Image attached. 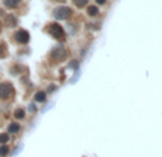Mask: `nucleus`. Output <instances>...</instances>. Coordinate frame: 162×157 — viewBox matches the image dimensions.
<instances>
[{
  "mask_svg": "<svg viewBox=\"0 0 162 157\" xmlns=\"http://www.w3.org/2000/svg\"><path fill=\"white\" fill-rule=\"evenodd\" d=\"M53 14L57 20H65V19H68V17L71 16V9H70V7H65V6H60V7H57V9L54 10Z\"/></svg>",
  "mask_w": 162,
  "mask_h": 157,
  "instance_id": "obj_2",
  "label": "nucleus"
},
{
  "mask_svg": "<svg viewBox=\"0 0 162 157\" xmlns=\"http://www.w3.org/2000/svg\"><path fill=\"white\" fill-rule=\"evenodd\" d=\"M3 54H4V47L0 45V56H3Z\"/></svg>",
  "mask_w": 162,
  "mask_h": 157,
  "instance_id": "obj_14",
  "label": "nucleus"
},
{
  "mask_svg": "<svg viewBox=\"0 0 162 157\" xmlns=\"http://www.w3.org/2000/svg\"><path fill=\"white\" fill-rule=\"evenodd\" d=\"M34 99H36V101H44V100H46V93H43V91L37 93Z\"/></svg>",
  "mask_w": 162,
  "mask_h": 157,
  "instance_id": "obj_9",
  "label": "nucleus"
},
{
  "mask_svg": "<svg viewBox=\"0 0 162 157\" xmlns=\"http://www.w3.org/2000/svg\"><path fill=\"white\" fill-rule=\"evenodd\" d=\"M7 140H9V136L7 134H0V143H7Z\"/></svg>",
  "mask_w": 162,
  "mask_h": 157,
  "instance_id": "obj_13",
  "label": "nucleus"
},
{
  "mask_svg": "<svg viewBox=\"0 0 162 157\" xmlns=\"http://www.w3.org/2000/svg\"><path fill=\"white\" fill-rule=\"evenodd\" d=\"M3 3H4V6H6V7H9V9H14V7H17V6H19L20 0H4Z\"/></svg>",
  "mask_w": 162,
  "mask_h": 157,
  "instance_id": "obj_6",
  "label": "nucleus"
},
{
  "mask_svg": "<svg viewBox=\"0 0 162 157\" xmlns=\"http://www.w3.org/2000/svg\"><path fill=\"white\" fill-rule=\"evenodd\" d=\"M87 1L88 0H74V4H76L77 7H84L87 4Z\"/></svg>",
  "mask_w": 162,
  "mask_h": 157,
  "instance_id": "obj_11",
  "label": "nucleus"
},
{
  "mask_svg": "<svg viewBox=\"0 0 162 157\" xmlns=\"http://www.w3.org/2000/svg\"><path fill=\"white\" fill-rule=\"evenodd\" d=\"M47 32L51 34L54 39H57V40H64V37H65L63 27H61L60 24H57V23L50 24V26H48V29H47Z\"/></svg>",
  "mask_w": 162,
  "mask_h": 157,
  "instance_id": "obj_1",
  "label": "nucleus"
},
{
  "mask_svg": "<svg viewBox=\"0 0 162 157\" xmlns=\"http://www.w3.org/2000/svg\"><path fill=\"white\" fill-rule=\"evenodd\" d=\"M19 129H20V126L17 123H11L10 126H9V132H10V133H17Z\"/></svg>",
  "mask_w": 162,
  "mask_h": 157,
  "instance_id": "obj_8",
  "label": "nucleus"
},
{
  "mask_svg": "<svg viewBox=\"0 0 162 157\" xmlns=\"http://www.w3.org/2000/svg\"><path fill=\"white\" fill-rule=\"evenodd\" d=\"M13 94V86L9 83H1L0 84V99H9Z\"/></svg>",
  "mask_w": 162,
  "mask_h": 157,
  "instance_id": "obj_4",
  "label": "nucleus"
},
{
  "mask_svg": "<svg viewBox=\"0 0 162 157\" xmlns=\"http://www.w3.org/2000/svg\"><path fill=\"white\" fill-rule=\"evenodd\" d=\"M0 29H1V26H0Z\"/></svg>",
  "mask_w": 162,
  "mask_h": 157,
  "instance_id": "obj_16",
  "label": "nucleus"
},
{
  "mask_svg": "<svg viewBox=\"0 0 162 157\" xmlns=\"http://www.w3.org/2000/svg\"><path fill=\"white\" fill-rule=\"evenodd\" d=\"M14 36H16V40H17L19 43H22V45H26V43L29 42V39H30V36H29V33H27L26 30H19Z\"/></svg>",
  "mask_w": 162,
  "mask_h": 157,
  "instance_id": "obj_5",
  "label": "nucleus"
},
{
  "mask_svg": "<svg viewBox=\"0 0 162 157\" xmlns=\"http://www.w3.org/2000/svg\"><path fill=\"white\" fill-rule=\"evenodd\" d=\"M87 11H88V14H90V16H97V14H98V7H97V6H90Z\"/></svg>",
  "mask_w": 162,
  "mask_h": 157,
  "instance_id": "obj_7",
  "label": "nucleus"
},
{
  "mask_svg": "<svg viewBox=\"0 0 162 157\" xmlns=\"http://www.w3.org/2000/svg\"><path fill=\"white\" fill-rule=\"evenodd\" d=\"M50 56H51V59H53V60H55V62H60V60L65 59V56H67V52H65V49L63 47V46H57V47H54L53 50H51Z\"/></svg>",
  "mask_w": 162,
  "mask_h": 157,
  "instance_id": "obj_3",
  "label": "nucleus"
},
{
  "mask_svg": "<svg viewBox=\"0 0 162 157\" xmlns=\"http://www.w3.org/2000/svg\"><path fill=\"white\" fill-rule=\"evenodd\" d=\"M95 1H97L98 4H104V3H105L107 0H95Z\"/></svg>",
  "mask_w": 162,
  "mask_h": 157,
  "instance_id": "obj_15",
  "label": "nucleus"
},
{
  "mask_svg": "<svg viewBox=\"0 0 162 157\" xmlns=\"http://www.w3.org/2000/svg\"><path fill=\"white\" fill-rule=\"evenodd\" d=\"M9 153V147L7 146H1L0 147V156H6Z\"/></svg>",
  "mask_w": 162,
  "mask_h": 157,
  "instance_id": "obj_12",
  "label": "nucleus"
},
{
  "mask_svg": "<svg viewBox=\"0 0 162 157\" xmlns=\"http://www.w3.org/2000/svg\"><path fill=\"white\" fill-rule=\"evenodd\" d=\"M14 117H16V119H23V117H24V110H23V109H17V110L14 112Z\"/></svg>",
  "mask_w": 162,
  "mask_h": 157,
  "instance_id": "obj_10",
  "label": "nucleus"
}]
</instances>
